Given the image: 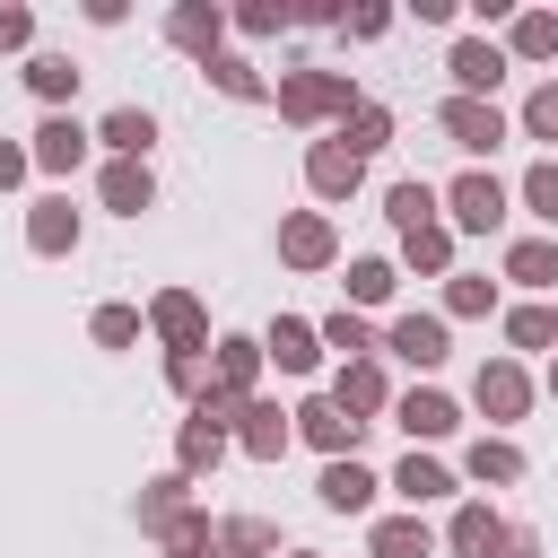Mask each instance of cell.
Instances as JSON below:
<instances>
[{"instance_id": "cell-30", "label": "cell", "mask_w": 558, "mask_h": 558, "mask_svg": "<svg viewBox=\"0 0 558 558\" xmlns=\"http://www.w3.org/2000/svg\"><path fill=\"white\" fill-rule=\"evenodd\" d=\"M174 44H218V9H174Z\"/></svg>"}, {"instance_id": "cell-16", "label": "cell", "mask_w": 558, "mask_h": 558, "mask_svg": "<svg viewBox=\"0 0 558 558\" xmlns=\"http://www.w3.org/2000/svg\"><path fill=\"white\" fill-rule=\"evenodd\" d=\"M26 235H35V253H70V235H78V218H70V201H44Z\"/></svg>"}, {"instance_id": "cell-3", "label": "cell", "mask_w": 558, "mask_h": 558, "mask_svg": "<svg viewBox=\"0 0 558 558\" xmlns=\"http://www.w3.org/2000/svg\"><path fill=\"white\" fill-rule=\"evenodd\" d=\"M453 218H462V227H497V218H506L497 174H462V183H453Z\"/></svg>"}, {"instance_id": "cell-38", "label": "cell", "mask_w": 558, "mask_h": 558, "mask_svg": "<svg viewBox=\"0 0 558 558\" xmlns=\"http://www.w3.org/2000/svg\"><path fill=\"white\" fill-rule=\"evenodd\" d=\"M209 70H218V87H227V96H262V78H253L244 61H209Z\"/></svg>"}, {"instance_id": "cell-29", "label": "cell", "mask_w": 558, "mask_h": 558, "mask_svg": "<svg viewBox=\"0 0 558 558\" xmlns=\"http://www.w3.org/2000/svg\"><path fill=\"white\" fill-rule=\"evenodd\" d=\"M270 357H279V366H314V331H305V323H279V331H270Z\"/></svg>"}, {"instance_id": "cell-42", "label": "cell", "mask_w": 558, "mask_h": 558, "mask_svg": "<svg viewBox=\"0 0 558 558\" xmlns=\"http://www.w3.org/2000/svg\"><path fill=\"white\" fill-rule=\"evenodd\" d=\"M26 26H35L26 9H0V44H26Z\"/></svg>"}, {"instance_id": "cell-25", "label": "cell", "mask_w": 558, "mask_h": 558, "mask_svg": "<svg viewBox=\"0 0 558 558\" xmlns=\"http://www.w3.org/2000/svg\"><path fill=\"white\" fill-rule=\"evenodd\" d=\"M514 471H523V453H514V445H497V436H480V445H471V480H514Z\"/></svg>"}, {"instance_id": "cell-28", "label": "cell", "mask_w": 558, "mask_h": 558, "mask_svg": "<svg viewBox=\"0 0 558 558\" xmlns=\"http://www.w3.org/2000/svg\"><path fill=\"white\" fill-rule=\"evenodd\" d=\"M349 296H357V305H384V296H392V262H357V270H349Z\"/></svg>"}, {"instance_id": "cell-13", "label": "cell", "mask_w": 558, "mask_h": 558, "mask_svg": "<svg viewBox=\"0 0 558 558\" xmlns=\"http://www.w3.org/2000/svg\"><path fill=\"white\" fill-rule=\"evenodd\" d=\"M375 558H427V523H418V514L375 523Z\"/></svg>"}, {"instance_id": "cell-37", "label": "cell", "mask_w": 558, "mask_h": 558, "mask_svg": "<svg viewBox=\"0 0 558 558\" xmlns=\"http://www.w3.org/2000/svg\"><path fill=\"white\" fill-rule=\"evenodd\" d=\"M410 262H418V270H445V227H418V235H410Z\"/></svg>"}, {"instance_id": "cell-12", "label": "cell", "mask_w": 558, "mask_h": 558, "mask_svg": "<svg viewBox=\"0 0 558 558\" xmlns=\"http://www.w3.org/2000/svg\"><path fill=\"white\" fill-rule=\"evenodd\" d=\"M506 279H523V288H558V244H514V253H506Z\"/></svg>"}, {"instance_id": "cell-43", "label": "cell", "mask_w": 558, "mask_h": 558, "mask_svg": "<svg viewBox=\"0 0 558 558\" xmlns=\"http://www.w3.org/2000/svg\"><path fill=\"white\" fill-rule=\"evenodd\" d=\"M488 558H532V532H497V549Z\"/></svg>"}, {"instance_id": "cell-35", "label": "cell", "mask_w": 558, "mask_h": 558, "mask_svg": "<svg viewBox=\"0 0 558 558\" xmlns=\"http://www.w3.org/2000/svg\"><path fill=\"white\" fill-rule=\"evenodd\" d=\"M523 131H532V140H558V87H541V96L523 105Z\"/></svg>"}, {"instance_id": "cell-7", "label": "cell", "mask_w": 558, "mask_h": 558, "mask_svg": "<svg viewBox=\"0 0 558 558\" xmlns=\"http://www.w3.org/2000/svg\"><path fill=\"white\" fill-rule=\"evenodd\" d=\"M453 78L480 96V87H497V78H506V52H497V44H453Z\"/></svg>"}, {"instance_id": "cell-39", "label": "cell", "mask_w": 558, "mask_h": 558, "mask_svg": "<svg viewBox=\"0 0 558 558\" xmlns=\"http://www.w3.org/2000/svg\"><path fill=\"white\" fill-rule=\"evenodd\" d=\"M323 340H331V349H366V323H357V314H331Z\"/></svg>"}, {"instance_id": "cell-11", "label": "cell", "mask_w": 558, "mask_h": 558, "mask_svg": "<svg viewBox=\"0 0 558 558\" xmlns=\"http://www.w3.org/2000/svg\"><path fill=\"white\" fill-rule=\"evenodd\" d=\"M366 497H375V480H366L357 462H331V471H323V506H340V514H357Z\"/></svg>"}, {"instance_id": "cell-14", "label": "cell", "mask_w": 558, "mask_h": 558, "mask_svg": "<svg viewBox=\"0 0 558 558\" xmlns=\"http://www.w3.org/2000/svg\"><path fill=\"white\" fill-rule=\"evenodd\" d=\"M105 140H113L122 157H148V140H157V122H148L140 105H122V113H105Z\"/></svg>"}, {"instance_id": "cell-32", "label": "cell", "mask_w": 558, "mask_h": 558, "mask_svg": "<svg viewBox=\"0 0 558 558\" xmlns=\"http://www.w3.org/2000/svg\"><path fill=\"white\" fill-rule=\"evenodd\" d=\"M218 375H227V401H235V392L253 384V340H227V349H218Z\"/></svg>"}, {"instance_id": "cell-5", "label": "cell", "mask_w": 558, "mask_h": 558, "mask_svg": "<svg viewBox=\"0 0 558 558\" xmlns=\"http://www.w3.org/2000/svg\"><path fill=\"white\" fill-rule=\"evenodd\" d=\"M296 418H305V436H314L331 462H340V445H357V427H366V418H349V410H331V401H305Z\"/></svg>"}, {"instance_id": "cell-9", "label": "cell", "mask_w": 558, "mask_h": 558, "mask_svg": "<svg viewBox=\"0 0 558 558\" xmlns=\"http://www.w3.org/2000/svg\"><path fill=\"white\" fill-rule=\"evenodd\" d=\"M480 410H488V418H514V410H523V375H514L506 357L480 366Z\"/></svg>"}, {"instance_id": "cell-26", "label": "cell", "mask_w": 558, "mask_h": 558, "mask_svg": "<svg viewBox=\"0 0 558 558\" xmlns=\"http://www.w3.org/2000/svg\"><path fill=\"white\" fill-rule=\"evenodd\" d=\"M244 445H253V453L270 462V453L288 445V418H279V410H244Z\"/></svg>"}, {"instance_id": "cell-10", "label": "cell", "mask_w": 558, "mask_h": 558, "mask_svg": "<svg viewBox=\"0 0 558 558\" xmlns=\"http://www.w3.org/2000/svg\"><path fill=\"white\" fill-rule=\"evenodd\" d=\"M401 427H410V436H453V401H445V392H410V401H401Z\"/></svg>"}, {"instance_id": "cell-36", "label": "cell", "mask_w": 558, "mask_h": 558, "mask_svg": "<svg viewBox=\"0 0 558 558\" xmlns=\"http://www.w3.org/2000/svg\"><path fill=\"white\" fill-rule=\"evenodd\" d=\"M514 44H523L532 61H541V52H558V17H523V26H514Z\"/></svg>"}, {"instance_id": "cell-17", "label": "cell", "mask_w": 558, "mask_h": 558, "mask_svg": "<svg viewBox=\"0 0 558 558\" xmlns=\"http://www.w3.org/2000/svg\"><path fill=\"white\" fill-rule=\"evenodd\" d=\"M279 244H288V262H305V270H314V262H331V227H323V218H288V235H279Z\"/></svg>"}, {"instance_id": "cell-41", "label": "cell", "mask_w": 558, "mask_h": 558, "mask_svg": "<svg viewBox=\"0 0 558 558\" xmlns=\"http://www.w3.org/2000/svg\"><path fill=\"white\" fill-rule=\"evenodd\" d=\"M453 314H488V279H453Z\"/></svg>"}, {"instance_id": "cell-44", "label": "cell", "mask_w": 558, "mask_h": 558, "mask_svg": "<svg viewBox=\"0 0 558 558\" xmlns=\"http://www.w3.org/2000/svg\"><path fill=\"white\" fill-rule=\"evenodd\" d=\"M17 174H26V157H17V148H0V183H17Z\"/></svg>"}, {"instance_id": "cell-21", "label": "cell", "mask_w": 558, "mask_h": 558, "mask_svg": "<svg viewBox=\"0 0 558 558\" xmlns=\"http://www.w3.org/2000/svg\"><path fill=\"white\" fill-rule=\"evenodd\" d=\"M506 340H514V349H549V340H558V314H549V305H523V314H506Z\"/></svg>"}, {"instance_id": "cell-34", "label": "cell", "mask_w": 558, "mask_h": 558, "mask_svg": "<svg viewBox=\"0 0 558 558\" xmlns=\"http://www.w3.org/2000/svg\"><path fill=\"white\" fill-rule=\"evenodd\" d=\"M523 201H532V209L558 227V166H532V174H523Z\"/></svg>"}, {"instance_id": "cell-27", "label": "cell", "mask_w": 558, "mask_h": 558, "mask_svg": "<svg viewBox=\"0 0 558 558\" xmlns=\"http://www.w3.org/2000/svg\"><path fill=\"white\" fill-rule=\"evenodd\" d=\"M26 78H35V96H70V87H78V70H70L61 52H35V70H26Z\"/></svg>"}, {"instance_id": "cell-33", "label": "cell", "mask_w": 558, "mask_h": 558, "mask_svg": "<svg viewBox=\"0 0 558 558\" xmlns=\"http://www.w3.org/2000/svg\"><path fill=\"white\" fill-rule=\"evenodd\" d=\"M209 462H218V427L192 418V427H183V471H209Z\"/></svg>"}, {"instance_id": "cell-24", "label": "cell", "mask_w": 558, "mask_h": 558, "mask_svg": "<svg viewBox=\"0 0 558 558\" xmlns=\"http://www.w3.org/2000/svg\"><path fill=\"white\" fill-rule=\"evenodd\" d=\"M375 401H384V375H375V366H349L340 392H331V410H375Z\"/></svg>"}, {"instance_id": "cell-18", "label": "cell", "mask_w": 558, "mask_h": 558, "mask_svg": "<svg viewBox=\"0 0 558 558\" xmlns=\"http://www.w3.org/2000/svg\"><path fill=\"white\" fill-rule=\"evenodd\" d=\"M453 549H462V558H488V549H497V514H488V506H462V514H453Z\"/></svg>"}, {"instance_id": "cell-4", "label": "cell", "mask_w": 558, "mask_h": 558, "mask_svg": "<svg viewBox=\"0 0 558 558\" xmlns=\"http://www.w3.org/2000/svg\"><path fill=\"white\" fill-rule=\"evenodd\" d=\"M331 105L349 113V87H340V78H314V70H305V78L279 87V113H331Z\"/></svg>"}, {"instance_id": "cell-19", "label": "cell", "mask_w": 558, "mask_h": 558, "mask_svg": "<svg viewBox=\"0 0 558 558\" xmlns=\"http://www.w3.org/2000/svg\"><path fill=\"white\" fill-rule=\"evenodd\" d=\"M384 131H392V113H384V105H357V113H349V131H340V148H349V157H366V148H384Z\"/></svg>"}, {"instance_id": "cell-1", "label": "cell", "mask_w": 558, "mask_h": 558, "mask_svg": "<svg viewBox=\"0 0 558 558\" xmlns=\"http://www.w3.org/2000/svg\"><path fill=\"white\" fill-rule=\"evenodd\" d=\"M445 131H453V148H471V157L506 140V122H497V105H480V96H453V105H445Z\"/></svg>"}, {"instance_id": "cell-22", "label": "cell", "mask_w": 558, "mask_h": 558, "mask_svg": "<svg viewBox=\"0 0 558 558\" xmlns=\"http://www.w3.org/2000/svg\"><path fill=\"white\" fill-rule=\"evenodd\" d=\"M392 488H401V497H410V506H427V497H445V488H453V480H445V471H436V462H418V453H410V462H401V471H392Z\"/></svg>"}, {"instance_id": "cell-15", "label": "cell", "mask_w": 558, "mask_h": 558, "mask_svg": "<svg viewBox=\"0 0 558 558\" xmlns=\"http://www.w3.org/2000/svg\"><path fill=\"white\" fill-rule=\"evenodd\" d=\"M105 201H113V209H131V218H140V209H148V166H140V157H122V166H113V174H105Z\"/></svg>"}, {"instance_id": "cell-40", "label": "cell", "mask_w": 558, "mask_h": 558, "mask_svg": "<svg viewBox=\"0 0 558 558\" xmlns=\"http://www.w3.org/2000/svg\"><path fill=\"white\" fill-rule=\"evenodd\" d=\"M227 549H235V558H253V549H270V523H227Z\"/></svg>"}, {"instance_id": "cell-31", "label": "cell", "mask_w": 558, "mask_h": 558, "mask_svg": "<svg viewBox=\"0 0 558 558\" xmlns=\"http://www.w3.org/2000/svg\"><path fill=\"white\" fill-rule=\"evenodd\" d=\"M96 340H105V349H131V340H140V314H131V305H105V314H96Z\"/></svg>"}, {"instance_id": "cell-20", "label": "cell", "mask_w": 558, "mask_h": 558, "mask_svg": "<svg viewBox=\"0 0 558 558\" xmlns=\"http://www.w3.org/2000/svg\"><path fill=\"white\" fill-rule=\"evenodd\" d=\"M392 218H401V235L436 227V192H427V183H392Z\"/></svg>"}, {"instance_id": "cell-23", "label": "cell", "mask_w": 558, "mask_h": 558, "mask_svg": "<svg viewBox=\"0 0 558 558\" xmlns=\"http://www.w3.org/2000/svg\"><path fill=\"white\" fill-rule=\"evenodd\" d=\"M157 331L192 349V340H201V305H192V296H157Z\"/></svg>"}, {"instance_id": "cell-6", "label": "cell", "mask_w": 558, "mask_h": 558, "mask_svg": "<svg viewBox=\"0 0 558 558\" xmlns=\"http://www.w3.org/2000/svg\"><path fill=\"white\" fill-rule=\"evenodd\" d=\"M78 148H87V131H78V122H61V113L35 131V166H52V174H70V166H78Z\"/></svg>"}, {"instance_id": "cell-2", "label": "cell", "mask_w": 558, "mask_h": 558, "mask_svg": "<svg viewBox=\"0 0 558 558\" xmlns=\"http://www.w3.org/2000/svg\"><path fill=\"white\" fill-rule=\"evenodd\" d=\"M384 349H392V357H410V366H436V357H445V323H436V314H401Z\"/></svg>"}, {"instance_id": "cell-8", "label": "cell", "mask_w": 558, "mask_h": 558, "mask_svg": "<svg viewBox=\"0 0 558 558\" xmlns=\"http://www.w3.org/2000/svg\"><path fill=\"white\" fill-rule=\"evenodd\" d=\"M305 174H314V192H331V201H340V192H357V157H349V148H340V140H323V148H314V166H305Z\"/></svg>"}]
</instances>
